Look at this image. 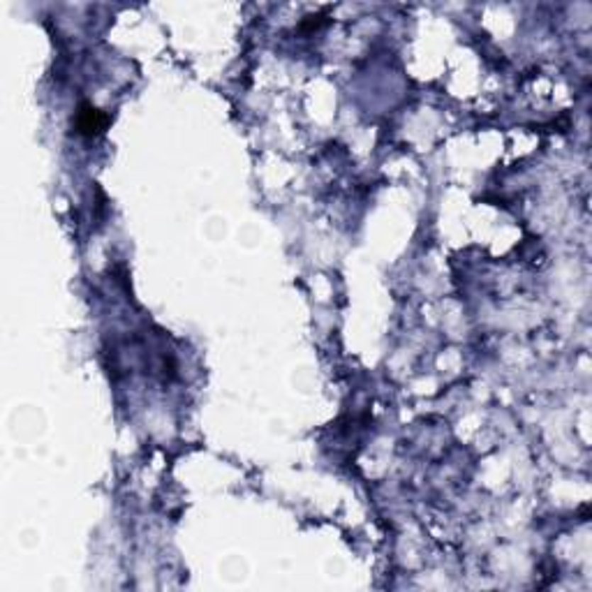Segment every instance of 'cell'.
Segmentation results:
<instances>
[{"mask_svg":"<svg viewBox=\"0 0 592 592\" xmlns=\"http://www.w3.org/2000/svg\"><path fill=\"white\" fill-rule=\"evenodd\" d=\"M104 125H107V116H102V113L93 107H82L79 118H77L79 132H84V135H95V132H100Z\"/></svg>","mask_w":592,"mask_h":592,"instance_id":"1","label":"cell"}]
</instances>
